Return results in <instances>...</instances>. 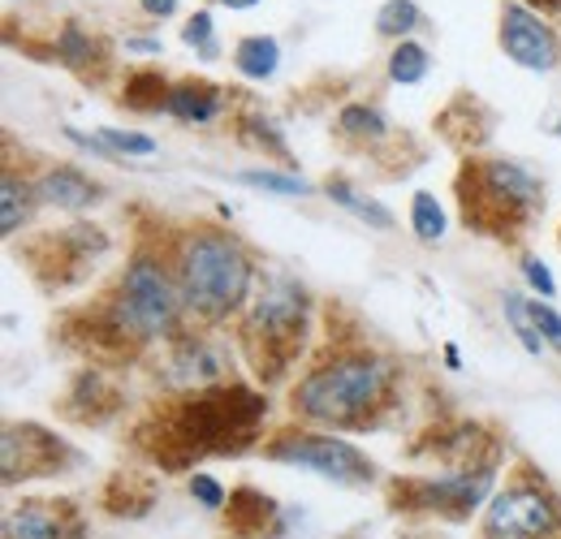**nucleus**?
I'll return each mask as SVG.
<instances>
[{"instance_id": "nucleus-1", "label": "nucleus", "mask_w": 561, "mask_h": 539, "mask_svg": "<svg viewBox=\"0 0 561 539\" xmlns=\"http://www.w3.org/2000/svg\"><path fill=\"white\" fill-rule=\"evenodd\" d=\"M173 272L182 285V302L186 316L220 324L229 316H238L242 307H251L255 298V260L251 251L216 225H195L173 242Z\"/></svg>"}, {"instance_id": "nucleus-2", "label": "nucleus", "mask_w": 561, "mask_h": 539, "mask_svg": "<svg viewBox=\"0 0 561 539\" xmlns=\"http://www.w3.org/2000/svg\"><path fill=\"white\" fill-rule=\"evenodd\" d=\"M389 389H393V367L380 354H371V349H342V354L324 358L320 367H311L294 385L289 405L307 423L363 427L376 410H385Z\"/></svg>"}, {"instance_id": "nucleus-3", "label": "nucleus", "mask_w": 561, "mask_h": 539, "mask_svg": "<svg viewBox=\"0 0 561 539\" xmlns=\"http://www.w3.org/2000/svg\"><path fill=\"white\" fill-rule=\"evenodd\" d=\"M182 316H186V302H182L173 260H164L151 246H139L126 260V272L117 276V289L104 307L113 337H122L126 345L173 341L182 333Z\"/></svg>"}, {"instance_id": "nucleus-4", "label": "nucleus", "mask_w": 561, "mask_h": 539, "mask_svg": "<svg viewBox=\"0 0 561 539\" xmlns=\"http://www.w3.org/2000/svg\"><path fill=\"white\" fill-rule=\"evenodd\" d=\"M311 329V298L294 276H268L251 307H247V324H242V345L255 363L260 376H285V367L298 358L302 341Z\"/></svg>"}, {"instance_id": "nucleus-5", "label": "nucleus", "mask_w": 561, "mask_h": 539, "mask_svg": "<svg viewBox=\"0 0 561 539\" xmlns=\"http://www.w3.org/2000/svg\"><path fill=\"white\" fill-rule=\"evenodd\" d=\"M264 414H268V398L242 385H216L178 405L173 436L191 454H238L255 440V427Z\"/></svg>"}, {"instance_id": "nucleus-6", "label": "nucleus", "mask_w": 561, "mask_h": 539, "mask_svg": "<svg viewBox=\"0 0 561 539\" xmlns=\"http://www.w3.org/2000/svg\"><path fill=\"white\" fill-rule=\"evenodd\" d=\"M540 207H545V186L518 160H480V164H467V173H462V211H467V225L489 229V233H505V229L527 225Z\"/></svg>"}, {"instance_id": "nucleus-7", "label": "nucleus", "mask_w": 561, "mask_h": 539, "mask_svg": "<svg viewBox=\"0 0 561 539\" xmlns=\"http://www.w3.org/2000/svg\"><path fill=\"white\" fill-rule=\"evenodd\" d=\"M268 458L285 467H302L316 471L320 479H333L342 488H363L376 479L371 458L333 432H280L277 440H268Z\"/></svg>"}, {"instance_id": "nucleus-8", "label": "nucleus", "mask_w": 561, "mask_h": 539, "mask_svg": "<svg viewBox=\"0 0 561 539\" xmlns=\"http://www.w3.org/2000/svg\"><path fill=\"white\" fill-rule=\"evenodd\" d=\"M558 531V501L531 483H514L496 492L484 518V539H553Z\"/></svg>"}, {"instance_id": "nucleus-9", "label": "nucleus", "mask_w": 561, "mask_h": 539, "mask_svg": "<svg viewBox=\"0 0 561 539\" xmlns=\"http://www.w3.org/2000/svg\"><path fill=\"white\" fill-rule=\"evenodd\" d=\"M501 48L514 66L531 69V73H553L561 66V39L553 22L527 0L501 4Z\"/></svg>"}, {"instance_id": "nucleus-10", "label": "nucleus", "mask_w": 561, "mask_h": 539, "mask_svg": "<svg viewBox=\"0 0 561 539\" xmlns=\"http://www.w3.org/2000/svg\"><path fill=\"white\" fill-rule=\"evenodd\" d=\"M229 371V349L208 333H178L164 358V385L182 393L216 389Z\"/></svg>"}, {"instance_id": "nucleus-11", "label": "nucleus", "mask_w": 561, "mask_h": 539, "mask_svg": "<svg viewBox=\"0 0 561 539\" xmlns=\"http://www.w3.org/2000/svg\"><path fill=\"white\" fill-rule=\"evenodd\" d=\"M489 492H492V467H471V471L420 479L415 488H407V501H411L415 509H432V514L462 518V514H471Z\"/></svg>"}, {"instance_id": "nucleus-12", "label": "nucleus", "mask_w": 561, "mask_h": 539, "mask_svg": "<svg viewBox=\"0 0 561 539\" xmlns=\"http://www.w3.org/2000/svg\"><path fill=\"white\" fill-rule=\"evenodd\" d=\"M35 195L48 207H61V211H82L91 203H100V182H91V173H82L78 164H53L35 177Z\"/></svg>"}, {"instance_id": "nucleus-13", "label": "nucleus", "mask_w": 561, "mask_h": 539, "mask_svg": "<svg viewBox=\"0 0 561 539\" xmlns=\"http://www.w3.org/2000/svg\"><path fill=\"white\" fill-rule=\"evenodd\" d=\"M229 104V91L225 87H211V82H173L164 91V104L160 113L178 117L182 126H211Z\"/></svg>"}, {"instance_id": "nucleus-14", "label": "nucleus", "mask_w": 561, "mask_h": 539, "mask_svg": "<svg viewBox=\"0 0 561 539\" xmlns=\"http://www.w3.org/2000/svg\"><path fill=\"white\" fill-rule=\"evenodd\" d=\"M4 539H82V523L57 505H18L4 514Z\"/></svg>"}, {"instance_id": "nucleus-15", "label": "nucleus", "mask_w": 561, "mask_h": 539, "mask_svg": "<svg viewBox=\"0 0 561 539\" xmlns=\"http://www.w3.org/2000/svg\"><path fill=\"white\" fill-rule=\"evenodd\" d=\"M233 69L251 82H268L280 69V39L277 35H242L233 44Z\"/></svg>"}, {"instance_id": "nucleus-16", "label": "nucleus", "mask_w": 561, "mask_h": 539, "mask_svg": "<svg viewBox=\"0 0 561 539\" xmlns=\"http://www.w3.org/2000/svg\"><path fill=\"white\" fill-rule=\"evenodd\" d=\"M35 203H39L35 182H26L13 169H4V177H0V233L4 238H18V229L31 220Z\"/></svg>"}, {"instance_id": "nucleus-17", "label": "nucleus", "mask_w": 561, "mask_h": 539, "mask_svg": "<svg viewBox=\"0 0 561 539\" xmlns=\"http://www.w3.org/2000/svg\"><path fill=\"white\" fill-rule=\"evenodd\" d=\"M324 195L337 203L342 211H351L354 220H363L367 229H376V233H389L393 229V211L385 207V203L367 199V195H358L351 182H342V177H333L329 186H324Z\"/></svg>"}, {"instance_id": "nucleus-18", "label": "nucleus", "mask_w": 561, "mask_h": 539, "mask_svg": "<svg viewBox=\"0 0 561 539\" xmlns=\"http://www.w3.org/2000/svg\"><path fill=\"white\" fill-rule=\"evenodd\" d=\"M423 26V9L420 0H385L376 9V35L402 44V39H415V31Z\"/></svg>"}, {"instance_id": "nucleus-19", "label": "nucleus", "mask_w": 561, "mask_h": 539, "mask_svg": "<svg viewBox=\"0 0 561 539\" xmlns=\"http://www.w3.org/2000/svg\"><path fill=\"white\" fill-rule=\"evenodd\" d=\"M501 316H505V324L514 329L518 345H523L531 358H540V354L549 349V345H545V337H540V329H536V320H531V302H527L523 294L505 289V294H501Z\"/></svg>"}, {"instance_id": "nucleus-20", "label": "nucleus", "mask_w": 561, "mask_h": 539, "mask_svg": "<svg viewBox=\"0 0 561 539\" xmlns=\"http://www.w3.org/2000/svg\"><path fill=\"white\" fill-rule=\"evenodd\" d=\"M337 135L354 138V142H380V138H389V122L376 104H346L337 113Z\"/></svg>"}, {"instance_id": "nucleus-21", "label": "nucleus", "mask_w": 561, "mask_h": 539, "mask_svg": "<svg viewBox=\"0 0 561 539\" xmlns=\"http://www.w3.org/2000/svg\"><path fill=\"white\" fill-rule=\"evenodd\" d=\"M427 69H432V53L423 48L420 39L393 44V53H389V82H398V87H420L423 78H427Z\"/></svg>"}, {"instance_id": "nucleus-22", "label": "nucleus", "mask_w": 561, "mask_h": 539, "mask_svg": "<svg viewBox=\"0 0 561 539\" xmlns=\"http://www.w3.org/2000/svg\"><path fill=\"white\" fill-rule=\"evenodd\" d=\"M233 182H242V186H251V191L280 195V199H302V195H311V182H302L298 173H280V169H242V173H233Z\"/></svg>"}, {"instance_id": "nucleus-23", "label": "nucleus", "mask_w": 561, "mask_h": 539, "mask_svg": "<svg viewBox=\"0 0 561 539\" xmlns=\"http://www.w3.org/2000/svg\"><path fill=\"white\" fill-rule=\"evenodd\" d=\"M411 229H415V238H420L423 246L445 242L449 216H445V207H440V199H436L432 191H420V195L411 199Z\"/></svg>"}, {"instance_id": "nucleus-24", "label": "nucleus", "mask_w": 561, "mask_h": 539, "mask_svg": "<svg viewBox=\"0 0 561 539\" xmlns=\"http://www.w3.org/2000/svg\"><path fill=\"white\" fill-rule=\"evenodd\" d=\"M57 57L70 69H87L100 61V44H95L78 22H66V26L57 31Z\"/></svg>"}, {"instance_id": "nucleus-25", "label": "nucleus", "mask_w": 561, "mask_h": 539, "mask_svg": "<svg viewBox=\"0 0 561 539\" xmlns=\"http://www.w3.org/2000/svg\"><path fill=\"white\" fill-rule=\"evenodd\" d=\"M182 44L195 48L199 61H216V57H220V39H216V18H211V9H195V13L186 18Z\"/></svg>"}, {"instance_id": "nucleus-26", "label": "nucleus", "mask_w": 561, "mask_h": 539, "mask_svg": "<svg viewBox=\"0 0 561 539\" xmlns=\"http://www.w3.org/2000/svg\"><path fill=\"white\" fill-rule=\"evenodd\" d=\"M95 135L108 142V151L122 160V156H156L160 142L151 135H139V130H117V126H100Z\"/></svg>"}, {"instance_id": "nucleus-27", "label": "nucleus", "mask_w": 561, "mask_h": 539, "mask_svg": "<svg viewBox=\"0 0 561 539\" xmlns=\"http://www.w3.org/2000/svg\"><path fill=\"white\" fill-rule=\"evenodd\" d=\"M527 302H531V320H536V329H540L545 345L561 349V311L553 307V302H545V298H527Z\"/></svg>"}, {"instance_id": "nucleus-28", "label": "nucleus", "mask_w": 561, "mask_h": 539, "mask_svg": "<svg viewBox=\"0 0 561 539\" xmlns=\"http://www.w3.org/2000/svg\"><path fill=\"white\" fill-rule=\"evenodd\" d=\"M523 276H527V285L536 289V298H545V302H553V298H558V280H553V272H549L545 260L527 255V260H523Z\"/></svg>"}, {"instance_id": "nucleus-29", "label": "nucleus", "mask_w": 561, "mask_h": 539, "mask_svg": "<svg viewBox=\"0 0 561 539\" xmlns=\"http://www.w3.org/2000/svg\"><path fill=\"white\" fill-rule=\"evenodd\" d=\"M191 496H195L204 509H220V505H225V488H220L211 474H191Z\"/></svg>"}, {"instance_id": "nucleus-30", "label": "nucleus", "mask_w": 561, "mask_h": 539, "mask_svg": "<svg viewBox=\"0 0 561 539\" xmlns=\"http://www.w3.org/2000/svg\"><path fill=\"white\" fill-rule=\"evenodd\" d=\"M242 126H247V130H255V135H251L255 142H264L268 151H277V156H285V135H280L277 126L268 122V117H260V113H255V117H247Z\"/></svg>"}, {"instance_id": "nucleus-31", "label": "nucleus", "mask_w": 561, "mask_h": 539, "mask_svg": "<svg viewBox=\"0 0 561 539\" xmlns=\"http://www.w3.org/2000/svg\"><path fill=\"white\" fill-rule=\"evenodd\" d=\"M126 48L139 53V57H160V53H164L160 35H126Z\"/></svg>"}, {"instance_id": "nucleus-32", "label": "nucleus", "mask_w": 561, "mask_h": 539, "mask_svg": "<svg viewBox=\"0 0 561 539\" xmlns=\"http://www.w3.org/2000/svg\"><path fill=\"white\" fill-rule=\"evenodd\" d=\"M139 9L151 22H164V18H173L182 9V0H139Z\"/></svg>"}, {"instance_id": "nucleus-33", "label": "nucleus", "mask_w": 561, "mask_h": 539, "mask_svg": "<svg viewBox=\"0 0 561 539\" xmlns=\"http://www.w3.org/2000/svg\"><path fill=\"white\" fill-rule=\"evenodd\" d=\"M216 4H225V9H233V13H247V9H260L264 0H216Z\"/></svg>"}, {"instance_id": "nucleus-34", "label": "nucleus", "mask_w": 561, "mask_h": 539, "mask_svg": "<svg viewBox=\"0 0 561 539\" xmlns=\"http://www.w3.org/2000/svg\"><path fill=\"white\" fill-rule=\"evenodd\" d=\"M445 363L458 371V363H462V358H458V349H454V345H445Z\"/></svg>"}, {"instance_id": "nucleus-35", "label": "nucleus", "mask_w": 561, "mask_h": 539, "mask_svg": "<svg viewBox=\"0 0 561 539\" xmlns=\"http://www.w3.org/2000/svg\"><path fill=\"white\" fill-rule=\"evenodd\" d=\"M553 135H561V113H558V122H553Z\"/></svg>"}, {"instance_id": "nucleus-36", "label": "nucleus", "mask_w": 561, "mask_h": 539, "mask_svg": "<svg viewBox=\"0 0 561 539\" xmlns=\"http://www.w3.org/2000/svg\"><path fill=\"white\" fill-rule=\"evenodd\" d=\"M545 4H561V0H545Z\"/></svg>"}]
</instances>
